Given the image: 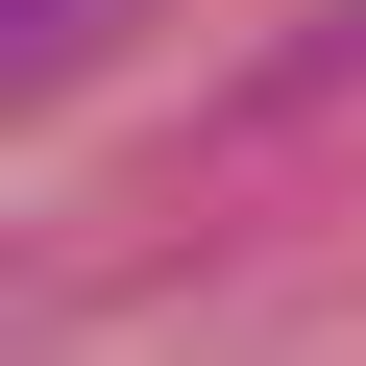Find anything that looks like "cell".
<instances>
[{
  "label": "cell",
  "instance_id": "obj_2",
  "mask_svg": "<svg viewBox=\"0 0 366 366\" xmlns=\"http://www.w3.org/2000/svg\"><path fill=\"white\" fill-rule=\"evenodd\" d=\"M342 98H366V0H317V25H293V49L220 98V122H342Z\"/></svg>",
  "mask_w": 366,
  "mask_h": 366
},
{
  "label": "cell",
  "instance_id": "obj_1",
  "mask_svg": "<svg viewBox=\"0 0 366 366\" xmlns=\"http://www.w3.org/2000/svg\"><path fill=\"white\" fill-rule=\"evenodd\" d=\"M122 49H147V0H0V98H74Z\"/></svg>",
  "mask_w": 366,
  "mask_h": 366
}]
</instances>
